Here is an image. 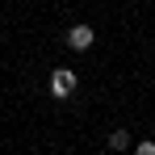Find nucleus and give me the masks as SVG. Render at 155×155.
Instances as JSON below:
<instances>
[{
	"label": "nucleus",
	"mask_w": 155,
	"mask_h": 155,
	"mask_svg": "<svg viewBox=\"0 0 155 155\" xmlns=\"http://www.w3.org/2000/svg\"><path fill=\"white\" fill-rule=\"evenodd\" d=\"M92 42H97V29L92 25H71L67 29V46L71 51H92Z\"/></svg>",
	"instance_id": "nucleus-2"
},
{
	"label": "nucleus",
	"mask_w": 155,
	"mask_h": 155,
	"mask_svg": "<svg viewBox=\"0 0 155 155\" xmlns=\"http://www.w3.org/2000/svg\"><path fill=\"white\" fill-rule=\"evenodd\" d=\"M76 88H80V76L71 71V67H54L51 71V97L54 101H67Z\"/></svg>",
	"instance_id": "nucleus-1"
},
{
	"label": "nucleus",
	"mask_w": 155,
	"mask_h": 155,
	"mask_svg": "<svg viewBox=\"0 0 155 155\" xmlns=\"http://www.w3.org/2000/svg\"><path fill=\"white\" fill-rule=\"evenodd\" d=\"M109 147H113V151H126L130 147V130H113V134H109Z\"/></svg>",
	"instance_id": "nucleus-3"
},
{
	"label": "nucleus",
	"mask_w": 155,
	"mask_h": 155,
	"mask_svg": "<svg viewBox=\"0 0 155 155\" xmlns=\"http://www.w3.org/2000/svg\"><path fill=\"white\" fill-rule=\"evenodd\" d=\"M134 155H155V138H143V143H134Z\"/></svg>",
	"instance_id": "nucleus-4"
}]
</instances>
